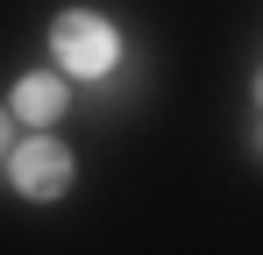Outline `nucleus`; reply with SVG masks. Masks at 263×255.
Here are the masks:
<instances>
[{"label": "nucleus", "instance_id": "f257e3e1", "mask_svg": "<svg viewBox=\"0 0 263 255\" xmlns=\"http://www.w3.org/2000/svg\"><path fill=\"white\" fill-rule=\"evenodd\" d=\"M50 42H57V57H64V64L79 71V78H100V71H114V29H107L100 14H86V7L57 14Z\"/></svg>", "mask_w": 263, "mask_h": 255}, {"label": "nucleus", "instance_id": "20e7f679", "mask_svg": "<svg viewBox=\"0 0 263 255\" xmlns=\"http://www.w3.org/2000/svg\"><path fill=\"white\" fill-rule=\"evenodd\" d=\"M7 142H14V121H7V114H0V156H7Z\"/></svg>", "mask_w": 263, "mask_h": 255}, {"label": "nucleus", "instance_id": "f03ea898", "mask_svg": "<svg viewBox=\"0 0 263 255\" xmlns=\"http://www.w3.org/2000/svg\"><path fill=\"white\" fill-rule=\"evenodd\" d=\"M14 184H22L29 199H57V192L71 184V156H64L57 142H29V149H14Z\"/></svg>", "mask_w": 263, "mask_h": 255}, {"label": "nucleus", "instance_id": "39448f33", "mask_svg": "<svg viewBox=\"0 0 263 255\" xmlns=\"http://www.w3.org/2000/svg\"><path fill=\"white\" fill-rule=\"evenodd\" d=\"M256 99H263V78H256Z\"/></svg>", "mask_w": 263, "mask_h": 255}, {"label": "nucleus", "instance_id": "7ed1b4c3", "mask_svg": "<svg viewBox=\"0 0 263 255\" xmlns=\"http://www.w3.org/2000/svg\"><path fill=\"white\" fill-rule=\"evenodd\" d=\"M14 114L22 121H57L64 114V85L57 78H22L14 85Z\"/></svg>", "mask_w": 263, "mask_h": 255}]
</instances>
